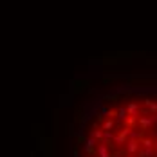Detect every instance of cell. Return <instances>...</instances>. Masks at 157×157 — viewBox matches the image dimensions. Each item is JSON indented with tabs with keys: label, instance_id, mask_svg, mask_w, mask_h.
Listing matches in <instances>:
<instances>
[{
	"label": "cell",
	"instance_id": "1",
	"mask_svg": "<svg viewBox=\"0 0 157 157\" xmlns=\"http://www.w3.org/2000/svg\"><path fill=\"white\" fill-rule=\"evenodd\" d=\"M139 144H141V141L130 139V141L126 143V154H136V152H139Z\"/></svg>",
	"mask_w": 157,
	"mask_h": 157
},
{
	"label": "cell",
	"instance_id": "2",
	"mask_svg": "<svg viewBox=\"0 0 157 157\" xmlns=\"http://www.w3.org/2000/svg\"><path fill=\"white\" fill-rule=\"evenodd\" d=\"M126 110H128V116H139V105L137 103H128V107H126Z\"/></svg>",
	"mask_w": 157,
	"mask_h": 157
},
{
	"label": "cell",
	"instance_id": "3",
	"mask_svg": "<svg viewBox=\"0 0 157 157\" xmlns=\"http://www.w3.org/2000/svg\"><path fill=\"white\" fill-rule=\"evenodd\" d=\"M116 117H117L119 121H125L126 117H128V110H126L125 107H121V109H119L117 112H116Z\"/></svg>",
	"mask_w": 157,
	"mask_h": 157
},
{
	"label": "cell",
	"instance_id": "4",
	"mask_svg": "<svg viewBox=\"0 0 157 157\" xmlns=\"http://www.w3.org/2000/svg\"><path fill=\"white\" fill-rule=\"evenodd\" d=\"M154 144H155V143L152 141L150 137H144V139H141V146H143V148H154Z\"/></svg>",
	"mask_w": 157,
	"mask_h": 157
},
{
	"label": "cell",
	"instance_id": "5",
	"mask_svg": "<svg viewBox=\"0 0 157 157\" xmlns=\"http://www.w3.org/2000/svg\"><path fill=\"white\" fill-rule=\"evenodd\" d=\"M112 128H114V121H112V119H109V121L103 123V130H112Z\"/></svg>",
	"mask_w": 157,
	"mask_h": 157
}]
</instances>
